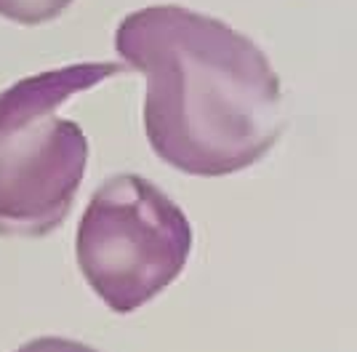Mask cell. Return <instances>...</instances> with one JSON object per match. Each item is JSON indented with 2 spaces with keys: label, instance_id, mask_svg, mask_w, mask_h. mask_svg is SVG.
<instances>
[{
  "label": "cell",
  "instance_id": "1",
  "mask_svg": "<svg viewBox=\"0 0 357 352\" xmlns=\"http://www.w3.org/2000/svg\"><path fill=\"white\" fill-rule=\"evenodd\" d=\"M118 57L144 75L142 123L152 152L187 176L245 171L285 129L283 86L245 32L178 3L126 14Z\"/></svg>",
  "mask_w": 357,
  "mask_h": 352
},
{
  "label": "cell",
  "instance_id": "2",
  "mask_svg": "<svg viewBox=\"0 0 357 352\" xmlns=\"http://www.w3.org/2000/svg\"><path fill=\"white\" fill-rule=\"evenodd\" d=\"M192 224L181 205L139 174L96 187L75 235V259L93 293L118 315L144 307L184 272Z\"/></svg>",
  "mask_w": 357,
  "mask_h": 352
},
{
  "label": "cell",
  "instance_id": "3",
  "mask_svg": "<svg viewBox=\"0 0 357 352\" xmlns=\"http://www.w3.org/2000/svg\"><path fill=\"white\" fill-rule=\"evenodd\" d=\"M89 168L86 131L45 115L0 136V235L43 237L70 217Z\"/></svg>",
  "mask_w": 357,
  "mask_h": 352
},
{
  "label": "cell",
  "instance_id": "4",
  "mask_svg": "<svg viewBox=\"0 0 357 352\" xmlns=\"http://www.w3.org/2000/svg\"><path fill=\"white\" fill-rule=\"evenodd\" d=\"M118 61H86L61 70H45L35 78H24L16 86L0 91V136L30 123L35 117L54 112L73 94L89 91L96 83L118 75Z\"/></svg>",
  "mask_w": 357,
  "mask_h": 352
},
{
  "label": "cell",
  "instance_id": "5",
  "mask_svg": "<svg viewBox=\"0 0 357 352\" xmlns=\"http://www.w3.org/2000/svg\"><path fill=\"white\" fill-rule=\"evenodd\" d=\"M75 0H0V19L22 27H40L59 19Z\"/></svg>",
  "mask_w": 357,
  "mask_h": 352
},
{
  "label": "cell",
  "instance_id": "6",
  "mask_svg": "<svg viewBox=\"0 0 357 352\" xmlns=\"http://www.w3.org/2000/svg\"><path fill=\"white\" fill-rule=\"evenodd\" d=\"M16 352H99L83 344V342H75V339L64 337H35L30 342H24Z\"/></svg>",
  "mask_w": 357,
  "mask_h": 352
}]
</instances>
